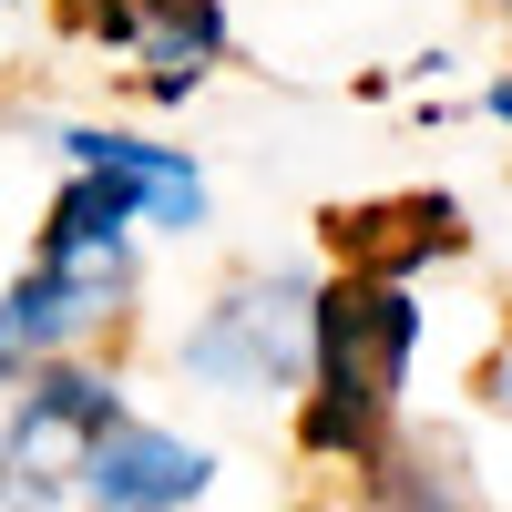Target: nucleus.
<instances>
[{
  "instance_id": "f03ea898",
  "label": "nucleus",
  "mask_w": 512,
  "mask_h": 512,
  "mask_svg": "<svg viewBox=\"0 0 512 512\" xmlns=\"http://www.w3.org/2000/svg\"><path fill=\"white\" fill-rule=\"evenodd\" d=\"M308 338H318V287L308 277H246L185 328V369L216 400L308 390Z\"/></svg>"
},
{
  "instance_id": "423d86ee",
  "label": "nucleus",
  "mask_w": 512,
  "mask_h": 512,
  "mask_svg": "<svg viewBox=\"0 0 512 512\" xmlns=\"http://www.w3.org/2000/svg\"><path fill=\"white\" fill-rule=\"evenodd\" d=\"M328 246L349 256V277H400L431 267V256L461 246V205L451 195H400V205H338L328 216Z\"/></svg>"
},
{
  "instance_id": "39448f33",
  "label": "nucleus",
  "mask_w": 512,
  "mask_h": 512,
  "mask_svg": "<svg viewBox=\"0 0 512 512\" xmlns=\"http://www.w3.org/2000/svg\"><path fill=\"white\" fill-rule=\"evenodd\" d=\"M216 492V451L164 431V420H123V431L93 441V461L72 472L82 512H195Z\"/></svg>"
},
{
  "instance_id": "9d476101",
  "label": "nucleus",
  "mask_w": 512,
  "mask_h": 512,
  "mask_svg": "<svg viewBox=\"0 0 512 512\" xmlns=\"http://www.w3.org/2000/svg\"><path fill=\"white\" fill-rule=\"evenodd\" d=\"M62 11H72L82 31H103V41H123V31H134V11H144V0H62Z\"/></svg>"
},
{
  "instance_id": "6e6552de",
  "label": "nucleus",
  "mask_w": 512,
  "mask_h": 512,
  "mask_svg": "<svg viewBox=\"0 0 512 512\" xmlns=\"http://www.w3.org/2000/svg\"><path fill=\"white\" fill-rule=\"evenodd\" d=\"M123 41H134L144 62H164V82L195 93V82L216 72V52H226V11H216V0H144Z\"/></svg>"
},
{
  "instance_id": "0eeeda50",
  "label": "nucleus",
  "mask_w": 512,
  "mask_h": 512,
  "mask_svg": "<svg viewBox=\"0 0 512 512\" xmlns=\"http://www.w3.org/2000/svg\"><path fill=\"white\" fill-rule=\"evenodd\" d=\"M62 154H72V175H113L123 195L144 205L154 226H205V175L185 154H164V144H134V134H93V123H82V134H62Z\"/></svg>"
},
{
  "instance_id": "f8f14e48",
  "label": "nucleus",
  "mask_w": 512,
  "mask_h": 512,
  "mask_svg": "<svg viewBox=\"0 0 512 512\" xmlns=\"http://www.w3.org/2000/svg\"><path fill=\"white\" fill-rule=\"evenodd\" d=\"M492 410H502V420H512V349H502V359H492Z\"/></svg>"
},
{
  "instance_id": "f257e3e1",
  "label": "nucleus",
  "mask_w": 512,
  "mask_h": 512,
  "mask_svg": "<svg viewBox=\"0 0 512 512\" xmlns=\"http://www.w3.org/2000/svg\"><path fill=\"white\" fill-rule=\"evenodd\" d=\"M410 359H420V297L400 277H328L318 338H308V390H297V451L369 472L390 451Z\"/></svg>"
},
{
  "instance_id": "9b49d317",
  "label": "nucleus",
  "mask_w": 512,
  "mask_h": 512,
  "mask_svg": "<svg viewBox=\"0 0 512 512\" xmlns=\"http://www.w3.org/2000/svg\"><path fill=\"white\" fill-rule=\"evenodd\" d=\"M72 482H21V492H0V512H62Z\"/></svg>"
},
{
  "instance_id": "4468645a",
  "label": "nucleus",
  "mask_w": 512,
  "mask_h": 512,
  "mask_svg": "<svg viewBox=\"0 0 512 512\" xmlns=\"http://www.w3.org/2000/svg\"><path fill=\"white\" fill-rule=\"evenodd\" d=\"M0 492H11V420H0Z\"/></svg>"
},
{
  "instance_id": "1a4fd4ad",
  "label": "nucleus",
  "mask_w": 512,
  "mask_h": 512,
  "mask_svg": "<svg viewBox=\"0 0 512 512\" xmlns=\"http://www.w3.org/2000/svg\"><path fill=\"white\" fill-rule=\"evenodd\" d=\"M369 472H379V512H461V492L431 451H379Z\"/></svg>"
},
{
  "instance_id": "20e7f679",
  "label": "nucleus",
  "mask_w": 512,
  "mask_h": 512,
  "mask_svg": "<svg viewBox=\"0 0 512 512\" xmlns=\"http://www.w3.org/2000/svg\"><path fill=\"white\" fill-rule=\"evenodd\" d=\"M0 420H11V472L21 482H72L93 461V441L123 431V379L93 369V359H41Z\"/></svg>"
},
{
  "instance_id": "7ed1b4c3",
  "label": "nucleus",
  "mask_w": 512,
  "mask_h": 512,
  "mask_svg": "<svg viewBox=\"0 0 512 512\" xmlns=\"http://www.w3.org/2000/svg\"><path fill=\"white\" fill-rule=\"evenodd\" d=\"M123 287H134V267H123V246H52L41 236L31 277L0 287V379H31L41 359H72V338H93Z\"/></svg>"
},
{
  "instance_id": "ddd939ff",
  "label": "nucleus",
  "mask_w": 512,
  "mask_h": 512,
  "mask_svg": "<svg viewBox=\"0 0 512 512\" xmlns=\"http://www.w3.org/2000/svg\"><path fill=\"white\" fill-rule=\"evenodd\" d=\"M482 103H492V123H512V72L492 82V93H482Z\"/></svg>"
}]
</instances>
